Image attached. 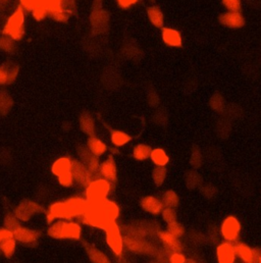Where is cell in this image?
Instances as JSON below:
<instances>
[{"mask_svg":"<svg viewBox=\"0 0 261 263\" xmlns=\"http://www.w3.org/2000/svg\"><path fill=\"white\" fill-rule=\"evenodd\" d=\"M118 214H120V208L117 204L106 199L98 203L89 204L81 220L88 226L105 230L107 226L117 220Z\"/></svg>","mask_w":261,"mask_h":263,"instance_id":"6da1fadb","label":"cell"},{"mask_svg":"<svg viewBox=\"0 0 261 263\" xmlns=\"http://www.w3.org/2000/svg\"><path fill=\"white\" fill-rule=\"evenodd\" d=\"M88 206L89 202L81 197H72L62 202H55L45 211L46 221L51 224L56 220L67 221L82 217Z\"/></svg>","mask_w":261,"mask_h":263,"instance_id":"7a4b0ae2","label":"cell"},{"mask_svg":"<svg viewBox=\"0 0 261 263\" xmlns=\"http://www.w3.org/2000/svg\"><path fill=\"white\" fill-rule=\"evenodd\" d=\"M49 237L56 240H80L82 229L75 222H66L63 220L54 222L48 228Z\"/></svg>","mask_w":261,"mask_h":263,"instance_id":"3957f363","label":"cell"},{"mask_svg":"<svg viewBox=\"0 0 261 263\" xmlns=\"http://www.w3.org/2000/svg\"><path fill=\"white\" fill-rule=\"evenodd\" d=\"M86 188V200L89 204H94L107 199L111 191V183L104 179L93 180Z\"/></svg>","mask_w":261,"mask_h":263,"instance_id":"277c9868","label":"cell"},{"mask_svg":"<svg viewBox=\"0 0 261 263\" xmlns=\"http://www.w3.org/2000/svg\"><path fill=\"white\" fill-rule=\"evenodd\" d=\"M5 36L12 40H20L25 34V14L21 6H18L12 15L8 18L3 30Z\"/></svg>","mask_w":261,"mask_h":263,"instance_id":"5b68a950","label":"cell"},{"mask_svg":"<svg viewBox=\"0 0 261 263\" xmlns=\"http://www.w3.org/2000/svg\"><path fill=\"white\" fill-rule=\"evenodd\" d=\"M52 174L57 178L58 183L63 187H70L73 185L72 177V159L67 156L56 159L51 166Z\"/></svg>","mask_w":261,"mask_h":263,"instance_id":"8992f818","label":"cell"},{"mask_svg":"<svg viewBox=\"0 0 261 263\" xmlns=\"http://www.w3.org/2000/svg\"><path fill=\"white\" fill-rule=\"evenodd\" d=\"M45 209L37 202L29 199L20 201L12 211L18 222H29L35 215L45 213Z\"/></svg>","mask_w":261,"mask_h":263,"instance_id":"52a82bcc","label":"cell"},{"mask_svg":"<svg viewBox=\"0 0 261 263\" xmlns=\"http://www.w3.org/2000/svg\"><path fill=\"white\" fill-rule=\"evenodd\" d=\"M106 235V243L113 254L116 256H121L124 249V242L121 234V230L118 228L117 224L111 223L109 226L105 228Z\"/></svg>","mask_w":261,"mask_h":263,"instance_id":"ba28073f","label":"cell"},{"mask_svg":"<svg viewBox=\"0 0 261 263\" xmlns=\"http://www.w3.org/2000/svg\"><path fill=\"white\" fill-rule=\"evenodd\" d=\"M11 234L16 242L27 246L35 245L41 237V233L39 231L22 227L20 225L12 230Z\"/></svg>","mask_w":261,"mask_h":263,"instance_id":"9c48e42d","label":"cell"},{"mask_svg":"<svg viewBox=\"0 0 261 263\" xmlns=\"http://www.w3.org/2000/svg\"><path fill=\"white\" fill-rule=\"evenodd\" d=\"M241 232V224L239 220L230 215L226 218L221 227V233L227 242H236L239 239Z\"/></svg>","mask_w":261,"mask_h":263,"instance_id":"30bf717a","label":"cell"},{"mask_svg":"<svg viewBox=\"0 0 261 263\" xmlns=\"http://www.w3.org/2000/svg\"><path fill=\"white\" fill-rule=\"evenodd\" d=\"M73 181L83 187H87L93 181V174L79 160H72Z\"/></svg>","mask_w":261,"mask_h":263,"instance_id":"8fae6325","label":"cell"},{"mask_svg":"<svg viewBox=\"0 0 261 263\" xmlns=\"http://www.w3.org/2000/svg\"><path fill=\"white\" fill-rule=\"evenodd\" d=\"M236 256H238L243 263H260V250L259 248L252 249L244 243H238L234 246Z\"/></svg>","mask_w":261,"mask_h":263,"instance_id":"7c38bea8","label":"cell"},{"mask_svg":"<svg viewBox=\"0 0 261 263\" xmlns=\"http://www.w3.org/2000/svg\"><path fill=\"white\" fill-rule=\"evenodd\" d=\"M100 175L104 180L109 183H115L117 181V170L116 163L112 155L108 156L101 164H99Z\"/></svg>","mask_w":261,"mask_h":263,"instance_id":"4fadbf2b","label":"cell"},{"mask_svg":"<svg viewBox=\"0 0 261 263\" xmlns=\"http://www.w3.org/2000/svg\"><path fill=\"white\" fill-rule=\"evenodd\" d=\"M220 22L222 25L233 28V29H240L245 25V19L240 12L236 11H227L220 15Z\"/></svg>","mask_w":261,"mask_h":263,"instance_id":"5bb4252c","label":"cell"},{"mask_svg":"<svg viewBox=\"0 0 261 263\" xmlns=\"http://www.w3.org/2000/svg\"><path fill=\"white\" fill-rule=\"evenodd\" d=\"M18 74V65L13 62H4L0 65V85H8L14 82Z\"/></svg>","mask_w":261,"mask_h":263,"instance_id":"9a60e30c","label":"cell"},{"mask_svg":"<svg viewBox=\"0 0 261 263\" xmlns=\"http://www.w3.org/2000/svg\"><path fill=\"white\" fill-rule=\"evenodd\" d=\"M79 157L81 158V162L87 167V169L94 175L99 171V160L98 157L94 156L87 147H80L78 150Z\"/></svg>","mask_w":261,"mask_h":263,"instance_id":"2e32d148","label":"cell"},{"mask_svg":"<svg viewBox=\"0 0 261 263\" xmlns=\"http://www.w3.org/2000/svg\"><path fill=\"white\" fill-rule=\"evenodd\" d=\"M217 258L219 263H235L236 252L234 245L230 242L220 244L217 249Z\"/></svg>","mask_w":261,"mask_h":263,"instance_id":"e0dca14e","label":"cell"},{"mask_svg":"<svg viewBox=\"0 0 261 263\" xmlns=\"http://www.w3.org/2000/svg\"><path fill=\"white\" fill-rule=\"evenodd\" d=\"M161 38L165 45L170 47H182L183 39L181 33L173 28L165 27L161 29Z\"/></svg>","mask_w":261,"mask_h":263,"instance_id":"ac0fdd59","label":"cell"},{"mask_svg":"<svg viewBox=\"0 0 261 263\" xmlns=\"http://www.w3.org/2000/svg\"><path fill=\"white\" fill-rule=\"evenodd\" d=\"M141 207L151 214H159L163 209L162 202L154 196H145L141 199Z\"/></svg>","mask_w":261,"mask_h":263,"instance_id":"d6986e66","label":"cell"},{"mask_svg":"<svg viewBox=\"0 0 261 263\" xmlns=\"http://www.w3.org/2000/svg\"><path fill=\"white\" fill-rule=\"evenodd\" d=\"M87 148L94 156H96V157L102 156L108 149L105 143L95 136H91L88 139Z\"/></svg>","mask_w":261,"mask_h":263,"instance_id":"ffe728a7","label":"cell"},{"mask_svg":"<svg viewBox=\"0 0 261 263\" xmlns=\"http://www.w3.org/2000/svg\"><path fill=\"white\" fill-rule=\"evenodd\" d=\"M84 247L87 252V255L89 259L92 261V263H111L110 259L99 249L93 247L92 245L84 242Z\"/></svg>","mask_w":261,"mask_h":263,"instance_id":"44dd1931","label":"cell"},{"mask_svg":"<svg viewBox=\"0 0 261 263\" xmlns=\"http://www.w3.org/2000/svg\"><path fill=\"white\" fill-rule=\"evenodd\" d=\"M159 238L160 240L174 252H180L183 249L182 243L180 242L179 239L172 236L169 232H161L159 234Z\"/></svg>","mask_w":261,"mask_h":263,"instance_id":"7402d4cb","label":"cell"},{"mask_svg":"<svg viewBox=\"0 0 261 263\" xmlns=\"http://www.w3.org/2000/svg\"><path fill=\"white\" fill-rule=\"evenodd\" d=\"M110 140L115 147H122L132 140V137L120 130H111L110 131Z\"/></svg>","mask_w":261,"mask_h":263,"instance_id":"603a6c76","label":"cell"},{"mask_svg":"<svg viewBox=\"0 0 261 263\" xmlns=\"http://www.w3.org/2000/svg\"><path fill=\"white\" fill-rule=\"evenodd\" d=\"M16 249V241L13 237H9L4 239V240L0 243V253H1L5 258H11Z\"/></svg>","mask_w":261,"mask_h":263,"instance_id":"cb8c5ba5","label":"cell"},{"mask_svg":"<svg viewBox=\"0 0 261 263\" xmlns=\"http://www.w3.org/2000/svg\"><path fill=\"white\" fill-rule=\"evenodd\" d=\"M149 157L156 166H165L170 161V157L168 153L161 148L152 149Z\"/></svg>","mask_w":261,"mask_h":263,"instance_id":"d4e9b609","label":"cell"},{"mask_svg":"<svg viewBox=\"0 0 261 263\" xmlns=\"http://www.w3.org/2000/svg\"><path fill=\"white\" fill-rule=\"evenodd\" d=\"M147 14L153 26H155L156 28H161L163 26V12L158 6H149L147 8Z\"/></svg>","mask_w":261,"mask_h":263,"instance_id":"484cf974","label":"cell"},{"mask_svg":"<svg viewBox=\"0 0 261 263\" xmlns=\"http://www.w3.org/2000/svg\"><path fill=\"white\" fill-rule=\"evenodd\" d=\"M80 127H81V130L89 135L90 137L91 136H94V133H95V123H94V119L93 117L85 112L83 113L81 116H80Z\"/></svg>","mask_w":261,"mask_h":263,"instance_id":"4316f807","label":"cell"},{"mask_svg":"<svg viewBox=\"0 0 261 263\" xmlns=\"http://www.w3.org/2000/svg\"><path fill=\"white\" fill-rule=\"evenodd\" d=\"M12 99L6 91L0 92V114L5 115L12 107Z\"/></svg>","mask_w":261,"mask_h":263,"instance_id":"83f0119b","label":"cell"},{"mask_svg":"<svg viewBox=\"0 0 261 263\" xmlns=\"http://www.w3.org/2000/svg\"><path fill=\"white\" fill-rule=\"evenodd\" d=\"M162 204L165 207L169 208H176L179 205V197L176 194L175 191L168 190L167 192H164L162 195Z\"/></svg>","mask_w":261,"mask_h":263,"instance_id":"f1b7e54d","label":"cell"},{"mask_svg":"<svg viewBox=\"0 0 261 263\" xmlns=\"http://www.w3.org/2000/svg\"><path fill=\"white\" fill-rule=\"evenodd\" d=\"M151 150L152 149L150 148V146H148L146 144H138L134 147L133 156L135 159H137L139 161L145 160L149 157Z\"/></svg>","mask_w":261,"mask_h":263,"instance_id":"f546056e","label":"cell"},{"mask_svg":"<svg viewBox=\"0 0 261 263\" xmlns=\"http://www.w3.org/2000/svg\"><path fill=\"white\" fill-rule=\"evenodd\" d=\"M167 175H168V171L165 169V166H156L152 171V180L154 184L158 187L161 186L164 183Z\"/></svg>","mask_w":261,"mask_h":263,"instance_id":"4dcf8cb0","label":"cell"},{"mask_svg":"<svg viewBox=\"0 0 261 263\" xmlns=\"http://www.w3.org/2000/svg\"><path fill=\"white\" fill-rule=\"evenodd\" d=\"M16 48V45L14 40L9 38L8 36H2L0 38V49H2L5 52L13 53Z\"/></svg>","mask_w":261,"mask_h":263,"instance_id":"1f68e13d","label":"cell"},{"mask_svg":"<svg viewBox=\"0 0 261 263\" xmlns=\"http://www.w3.org/2000/svg\"><path fill=\"white\" fill-rule=\"evenodd\" d=\"M3 224H4V228L8 231H12L14 230L19 224L18 220L14 217L13 212H8L6 213V215L4 217V220H3Z\"/></svg>","mask_w":261,"mask_h":263,"instance_id":"d6a6232c","label":"cell"},{"mask_svg":"<svg viewBox=\"0 0 261 263\" xmlns=\"http://www.w3.org/2000/svg\"><path fill=\"white\" fill-rule=\"evenodd\" d=\"M167 232H169L172 236H174L177 239L181 238L185 233L183 226L180 225L177 221L173 222L171 224H168V231Z\"/></svg>","mask_w":261,"mask_h":263,"instance_id":"836d02e7","label":"cell"},{"mask_svg":"<svg viewBox=\"0 0 261 263\" xmlns=\"http://www.w3.org/2000/svg\"><path fill=\"white\" fill-rule=\"evenodd\" d=\"M161 215H162L163 221L167 224H171L177 221V213L175 211V208L165 207L164 209H162Z\"/></svg>","mask_w":261,"mask_h":263,"instance_id":"e575fe53","label":"cell"},{"mask_svg":"<svg viewBox=\"0 0 261 263\" xmlns=\"http://www.w3.org/2000/svg\"><path fill=\"white\" fill-rule=\"evenodd\" d=\"M223 4L228 11L240 12L241 10V0H223Z\"/></svg>","mask_w":261,"mask_h":263,"instance_id":"d590c367","label":"cell"},{"mask_svg":"<svg viewBox=\"0 0 261 263\" xmlns=\"http://www.w3.org/2000/svg\"><path fill=\"white\" fill-rule=\"evenodd\" d=\"M50 15H51L55 20L63 22V21H66V20L68 19V17H69V11L66 10V9H62V8H60V9H57V10H55V11L50 12Z\"/></svg>","mask_w":261,"mask_h":263,"instance_id":"8d00e7d4","label":"cell"},{"mask_svg":"<svg viewBox=\"0 0 261 263\" xmlns=\"http://www.w3.org/2000/svg\"><path fill=\"white\" fill-rule=\"evenodd\" d=\"M186 258L180 252H174L170 257V263H185Z\"/></svg>","mask_w":261,"mask_h":263,"instance_id":"74e56055","label":"cell"},{"mask_svg":"<svg viewBox=\"0 0 261 263\" xmlns=\"http://www.w3.org/2000/svg\"><path fill=\"white\" fill-rule=\"evenodd\" d=\"M138 0H117V3L122 8H129L137 3Z\"/></svg>","mask_w":261,"mask_h":263,"instance_id":"f35d334b","label":"cell"},{"mask_svg":"<svg viewBox=\"0 0 261 263\" xmlns=\"http://www.w3.org/2000/svg\"><path fill=\"white\" fill-rule=\"evenodd\" d=\"M211 106L215 109H221L223 106V98L221 96H216L211 99Z\"/></svg>","mask_w":261,"mask_h":263,"instance_id":"ab89813d","label":"cell"},{"mask_svg":"<svg viewBox=\"0 0 261 263\" xmlns=\"http://www.w3.org/2000/svg\"><path fill=\"white\" fill-rule=\"evenodd\" d=\"M12 237V234L10 231L6 230L5 228H0V243H1L4 239Z\"/></svg>","mask_w":261,"mask_h":263,"instance_id":"60d3db41","label":"cell"},{"mask_svg":"<svg viewBox=\"0 0 261 263\" xmlns=\"http://www.w3.org/2000/svg\"><path fill=\"white\" fill-rule=\"evenodd\" d=\"M185 263H196L194 260H191V259H190V260H186V262Z\"/></svg>","mask_w":261,"mask_h":263,"instance_id":"b9f144b4","label":"cell"}]
</instances>
